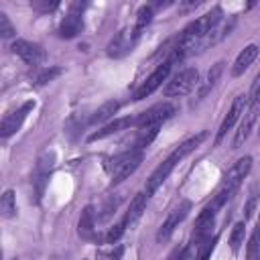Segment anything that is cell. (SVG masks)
<instances>
[{"mask_svg": "<svg viewBox=\"0 0 260 260\" xmlns=\"http://www.w3.org/2000/svg\"><path fill=\"white\" fill-rule=\"evenodd\" d=\"M30 6L37 10V12H49V10H55L59 6L57 0H32Z\"/></svg>", "mask_w": 260, "mask_h": 260, "instance_id": "obj_28", "label": "cell"}, {"mask_svg": "<svg viewBox=\"0 0 260 260\" xmlns=\"http://www.w3.org/2000/svg\"><path fill=\"white\" fill-rule=\"evenodd\" d=\"M254 207H256V195L252 193V197H250V201L246 203V217H250V215L254 213Z\"/></svg>", "mask_w": 260, "mask_h": 260, "instance_id": "obj_32", "label": "cell"}, {"mask_svg": "<svg viewBox=\"0 0 260 260\" xmlns=\"http://www.w3.org/2000/svg\"><path fill=\"white\" fill-rule=\"evenodd\" d=\"M175 169V160L169 156L167 160H162L154 171H152V175L148 177V181H146V195H150V193H154L165 181H167V177L171 175V171Z\"/></svg>", "mask_w": 260, "mask_h": 260, "instance_id": "obj_12", "label": "cell"}, {"mask_svg": "<svg viewBox=\"0 0 260 260\" xmlns=\"http://www.w3.org/2000/svg\"><path fill=\"white\" fill-rule=\"evenodd\" d=\"M207 138V132H199V134H195V136H191L189 140H185L183 144H179L175 150H173V154H171V158L177 162V160H181V158H185L187 154H191L203 140Z\"/></svg>", "mask_w": 260, "mask_h": 260, "instance_id": "obj_18", "label": "cell"}, {"mask_svg": "<svg viewBox=\"0 0 260 260\" xmlns=\"http://www.w3.org/2000/svg\"><path fill=\"white\" fill-rule=\"evenodd\" d=\"M146 193H138V195H134V199L130 201V205H128V211H126V215H124V225L126 228H134L136 223H138V219L142 217V213H144V209H146Z\"/></svg>", "mask_w": 260, "mask_h": 260, "instance_id": "obj_13", "label": "cell"}, {"mask_svg": "<svg viewBox=\"0 0 260 260\" xmlns=\"http://www.w3.org/2000/svg\"><path fill=\"white\" fill-rule=\"evenodd\" d=\"M81 28H83L81 16L75 14V12H69V14L61 20V24H59V37H61V39H73V37H77V35L81 32Z\"/></svg>", "mask_w": 260, "mask_h": 260, "instance_id": "obj_16", "label": "cell"}, {"mask_svg": "<svg viewBox=\"0 0 260 260\" xmlns=\"http://www.w3.org/2000/svg\"><path fill=\"white\" fill-rule=\"evenodd\" d=\"M124 230H126V225H124V221H120V223H116L110 232H108V236H106V242L108 244H112V242H116L122 234H124Z\"/></svg>", "mask_w": 260, "mask_h": 260, "instance_id": "obj_29", "label": "cell"}, {"mask_svg": "<svg viewBox=\"0 0 260 260\" xmlns=\"http://www.w3.org/2000/svg\"><path fill=\"white\" fill-rule=\"evenodd\" d=\"M199 83V71L195 67H187L179 71L167 85H165V95L167 98H179L191 93Z\"/></svg>", "mask_w": 260, "mask_h": 260, "instance_id": "obj_2", "label": "cell"}, {"mask_svg": "<svg viewBox=\"0 0 260 260\" xmlns=\"http://www.w3.org/2000/svg\"><path fill=\"white\" fill-rule=\"evenodd\" d=\"M256 57H258V47H256V45H248V47H244V49L240 51V55L236 57L234 65H232V75H234V77L242 75V73L252 65V61H254Z\"/></svg>", "mask_w": 260, "mask_h": 260, "instance_id": "obj_15", "label": "cell"}, {"mask_svg": "<svg viewBox=\"0 0 260 260\" xmlns=\"http://www.w3.org/2000/svg\"><path fill=\"white\" fill-rule=\"evenodd\" d=\"M12 260H20V258H12Z\"/></svg>", "mask_w": 260, "mask_h": 260, "instance_id": "obj_34", "label": "cell"}, {"mask_svg": "<svg viewBox=\"0 0 260 260\" xmlns=\"http://www.w3.org/2000/svg\"><path fill=\"white\" fill-rule=\"evenodd\" d=\"M250 169H252V156H242V158H238V160L228 169V173L223 175L221 189H230V191L236 193V191L240 189L244 177L250 173Z\"/></svg>", "mask_w": 260, "mask_h": 260, "instance_id": "obj_7", "label": "cell"}, {"mask_svg": "<svg viewBox=\"0 0 260 260\" xmlns=\"http://www.w3.org/2000/svg\"><path fill=\"white\" fill-rule=\"evenodd\" d=\"M244 234H246V223L244 221H238L232 228V234H230V248H232V252H238L240 250V246L244 244Z\"/></svg>", "mask_w": 260, "mask_h": 260, "instance_id": "obj_23", "label": "cell"}, {"mask_svg": "<svg viewBox=\"0 0 260 260\" xmlns=\"http://www.w3.org/2000/svg\"><path fill=\"white\" fill-rule=\"evenodd\" d=\"M14 35H16L14 24L10 22V18H8L4 12H0V37H2V39H10V37H14Z\"/></svg>", "mask_w": 260, "mask_h": 260, "instance_id": "obj_27", "label": "cell"}, {"mask_svg": "<svg viewBox=\"0 0 260 260\" xmlns=\"http://www.w3.org/2000/svg\"><path fill=\"white\" fill-rule=\"evenodd\" d=\"M61 73H63V69H61V67H47V69H43V71L37 75V85H45V83H49V81L57 79Z\"/></svg>", "mask_w": 260, "mask_h": 260, "instance_id": "obj_26", "label": "cell"}, {"mask_svg": "<svg viewBox=\"0 0 260 260\" xmlns=\"http://www.w3.org/2000/svg\"><path fill=\"white\" fill-rule=\"evenodd\" d=\"M0 211L4 217H12L16 213V201H14V191H6L0 199Z\"/></svg>", "mask_w": 260, "mask_h": 260, "instance_id": "obj_25", "label": "cell"}, {"mask_svg": "<svg viewBox=\"0 0 260 260\" xmlns=\"http://www.w3.org/2000/svg\"><path fill=\"white\" fill-rule=\"evenodd\" d=\"M189 209H191V203H189L187 199H185V201H181V203H177V205L169 211L167 219L162 221V225H160V230H158V234H156V240H158V242H167V240L173 236L175 228H177V225L187 217Z\"/></svg>", "mask_w": 260, "mask_h": 260, "instance_id": "obj_6", "label": "cell"}, {"mask_svg": "<svg viewBox=\"0 0 260 260\" xmlns=\"http://www.w3.org/2000/svg\"><path fill=\"white\" fill-rule=\"evenodd\" d=\"M258 225H260V223H258Z\"/></svg>", "mask_w": 260, "mask_h": 260, "instance_id": "obj_35", "label": "cell"}, {"mask_svg": "<svg viewBox=\"0 0 260 260\" xmlns=\"http://www.w3.org/2000/svg\"><path fill=\"white\" fill-rule=\"evenodd\" d=\"M140 162H142V148H130V150L118 154L112 160V167H110V171H112V183L114 185L116 183H122L126 177H130L138 169Z\"/></svg>", "mask_w": 260, "mask_h": 260, "instance_id": "obj_1", "label": "cell"}, {"mask_svg": "<svg viewBox=\"0 0 260 260\" xmlns=\"http://www.w3.org/2000/svg\"><path fill=\"white\" fill-rule=\"evenodd\" d=\"M138 37L140 35L134 28H122V30H118L112 37V41L108 43V57H114V59L124 57L126 53H130L134 49Z\"/></svg>", "mask_w": 260, "mask_h": 260, "instance_id": "obj_5", "label": "cell"}, {"mask_svg": "<svg viewBox=\"0 0 260 260\" xmlns=\"http://www.w3.org/2000/svg\"><path fill=\"white\" fill-rule=\"evenodd\" d=\"M246 258L248 260H260V225L252 232L246 248Z\"/></svg>", "mask_w": 260, "mask_h": 260, "instance_id": "obj_22", "label": "cell"}, {"mask_svg": "<svg viewBox=\"0 0 260 260\" xmlns=\"http://www.w3.org/2000/svg\"><path fill=\"white\" fill-rule=\"evenodd\" d=\"M32 108H35V102L28 100V102H24L18 110L6 114L4 120H2V126H0V136H2V138H8V136H12L16 130H20L22 122L26 120V116H28V112H30Z\"/></svg>", "mask_w": 260, "mask_h": 260, "instance_id": "obj_8", "label": "cell"}, {"mask_svg": "<svg viewBox=\"0 0 260 260\" xmlns=\"http://www.w3.org/2000/svg\"><path fill=\"white\" fill-rule=\"evenodd\" d=\"M171 69H173V63L167 59V61H162L142 83H140V87L134 91V95H132V100H136V102H140V100H144V98H148L154 89H158L160 85H162V81L169 77V73H171Z\"/></svg>", "mask_w": 260, "mask_h": 260, "instance_id": "obj_4", "label": "cell"}, {"mask_svg": "<svg viewBox=\"0 0 260 260\" xmlns=\"http://www.w3.org/2000/svg\"><path fill=\"white\" fill-rule=\"evenodd\" d=\"M95 213H93V207L87 205L83 207L81 215H79V221H77V234L83 238V240H93L95 238Z\"/></svg>", "mask_w": 260, "mask_h": 260, "instance_id": "obj_14", "label": "cell"}, {"mask_svg": "<svg viewBox=\"0 0 260 260\" xmlns=\"http://www.w3.org/2000/svg\"><path fill=\"white\" fill-rule=\"evenodd\" d=\"M118 201H120V197H114V195H112V197H108V201H106V203H104V207H102V211H104V213H102V217H108V215L118 207Z\"/></svg>", "mask_w": 260, "mask_h": 260, "instance_id": "obj_31", "label": "cell"}, {"mask_svg": "<svg viewBox=\"0 0 260 260\" xmlns=\"http://www.w3.org/2000/svg\"><path fill=\"white\" fill-rule=\"evenodd\" d=\"M258 112H260V102H252L250 104V108L244 112V116H242V122H240V126H238V130H236V136H234V146L232 148H240L246 140H248V136H250V132H252V128H254V122H256V118H258Z\"/></svg>", "mask_w": 260, "mask_h": 260, "instance_id": "obj_9", "label": "cell"}, {"mask_svg": "<svg viewBox=\"0 0 260 260\" xmlns=\"http://www.w3.org/2000/svg\"><path fill=\"white\" fill-rule=\"evenodd\" d=\"M175 112H177V108H175L173 104H169V102L156 104V106H152V108L140 112V114L136 116L134 126H138L140 130H142V128H150V126H160V124H162L165 120H169Z\"/></svg>", "mask_w": 260, "mask_h": 260, "instance_id": "obj_3", "label": "cell"}, {"mask_svg": "<svg viewBox=\"0 0 260 260\" xmlns=\"http://www.w3.org/2000/svg\"><path fill=\"white\" fill-rule=\"evenodd\" d=\"M152 16H154V10H152V6H150V4L140 6V10H138V14H136V26H134V30L140 35V32H142V28L152 20Z\"/></svg>", "mask_w": 260, "mask_h": 260, "instance_id": "obj_24", "label": "cell"}, {"mask_svg": "<svg viewBox=\"0 0 260 260\" xmlns=\"http://www.w3.org/2000/svg\"><path fill=\"white\" fill-rule=\"evenodd\" d=\"M183 252H185V248H175L173 254H171L167 260H183Z\"/></svg>", "mask_w": 260, "mask_h": 260, "instance_id": "obj_33", "label": "cell"}, {"mask_svg": "<svg viewBox=\"0 0 260 260\" xmlns=\"http://www.w3.org/2000/svg\"><path fill=\"white\" fill-rule=\"evenodd\" d=\"M118 108H120V102H116V100H110V102H104L95 112H93V116L89 118V122L91 124H98V122H106L108 118H112L116 112H118Z\"/></svg>", "mask_w": 260, "mask_h": 260, "instance_id": "obj_20", "label": "cell"}, {"mask_svg": "<svg viewBox=\"0 0 260 260\" xmlns=\"http://www.w3.org/2000/svg\"><path fill=\"white\" fill-rule=\"evenodd\" d=\"M221 71H223V61H217L209 71H207V77H205V83L201 85V89H199V100H203L207 93H209V89L217 83V79H219V75H221Z\"/></svg>", "mask_w": 260, "mask_h": 260, "instance_id": "obj_21", "label": "cell"}, {"mask_svg": "<svg viewBox=\"0 0 260 260\" xmlns=\"http://www.w3.org/2000/svg\"><path fill=\"white\" fill-rule=\"evenodd\" d=\"M258 132H260V130H258Z\"/></svg>", "mask_w": 260, "mask_h": 260, "instance_id": "obj_36", "label": "cell"}, {"mask_svg": "<svg viewBox=\"0 0 260 260\" xmlns=\"http://www.w3.org/2000/svg\"><path fill=\"white\" fill-rule=\"evenodd\" d=\"M134 122H136V118H130V116H126V118H116L114 122L106 124L102 130L93 132V134L89 136V140H100V138H106V136L116 134V132H120V130H126V128H130V126H134Z\"/></svg>", "mask_w": 260, "mask_h": 260, "instance_id": "obj_17", "label": "cell"}, {"mask_svg": "<svg viewBox=\"0 0 260 260\" xmlns=\"http://www.w3.org/2000/svg\"><path fill=\"white\" fill-rule=\"evenodd\" d=\"M51 167H53V154H51V152H45V154L39 158V165H37V171H35V183H37L39 195H41V191H43V185H45V179L49 177Z\"/></svg>", "mask_w": 260, "mask_h": 260, "instance_id": "obj_19", "label": "cell"}, {"mask_svg": "<svg viewBox=\"0 0 260 260\" xmlns=\"http://www.w3.org/2000/svg\"><path fill=\"white\" fill-rule=\"evenodd\" d=\"M246 104H248L246 95H238V98L232 102V106H230V110H228V114H225V118H223V122H221V126H219V130H217V136H215L217 142H219V140L225 136V132L232 130L234 124L244 116V112H246Z\"/></svg>", "mask_w": 260, "mask_h": 260, "instance_id": "obj_11", "label": "cell"}, {"mask_svg": "<svg viewBox=\"0 0 260 260\" xmlns=\"http://www.w3.org/2000/svg\"><path fill=\"white\" fill-rule=\"evenodd\" d=\"M252 102H260V71H258V75L254 77L252 87H250V104H252Z\"/></svg>", "mask_w": 260, "mask_h": 260, "instance_id": "obj_30", "label": "cell"}, {"mask_svg": "<svg viewBox=\"0 0 260 260\" xmlns=\"http://www.w3.org/2000/svg\"><path fill=\"white\" fill-rule=\"evenodd\" d=\"M10 49H12L14 55H18V57H20L24 63H28V65H39V63L45 59V51H43V47L37 45V43L24 41V39L14 41Z\"/></svg>", "mask_w": 260, "mask_h": 260, "instance_id": "obj_10", "label": "cell"}]
</instances>
